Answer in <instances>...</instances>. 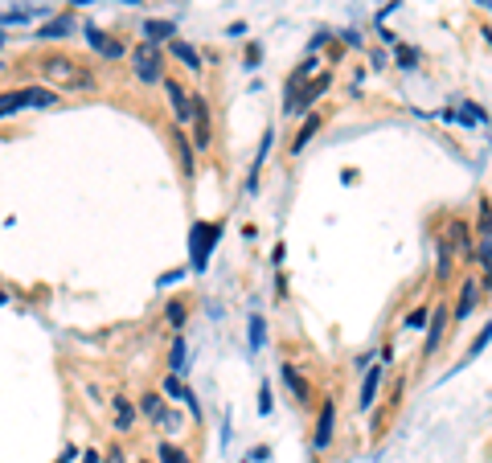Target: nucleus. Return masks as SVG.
I'll use <instances>...</instances> for the list:
<instances>
[{
  "mask_svg": "<svg viewBox=\"0 0 492 463\" xmlns=\"http://www.w3.org/2000/svg\"><path fill=\"white\" fill-rule=\"evenodd\" d=\"M41 78L49 83V90L53 86L58 90H95V74L82 66L78 58H70V53H49L41 62Z\"/></svg>",
  "mask_w": 492,
  "mask_h": 463,
  "instance_id": "obj_1",
  "label": "nucleus"
},
{
  "mask_svg": "<svg viewBox=\"0 0 492 463\" xmlns=\"http://www.w3.org/2000/svg\"><path fill=\"white\" fill-rule=\"evenodd\" d=\"M328 86H332V70H320V74H316V83H304L292 99L283 103V111H287V115H308L312 103H320V95H324Z\"/></svg>",
  "mask_w": 492,
  "mask_h": 463,
  "instance_id": "obj_2",
  "label": "nucleus"
},
{
  "mask_svg": "<svg viewBox=\"0 0 492 463\" xmlns=\"http://www.w3.org/2000/svg\"><path fill=\"white\" fill-rule=\"evenodd\" d=\"M337 439V402L332 397H320V410H316V422H312V451L320 455L328 451Z\"/></svg>",
  "mask_w": 492,
  "mask_h": 463,
  "instance_id": "obj_3",
  "label": "nucleus"
},
{
  "mask_svg": "<svg viewBox=\"0 0 492 463\" xmlns=\"http://www.w3.org/2000/svg\"><path fill=\"white\" fill-rule=\"evenodd\" d=\"M447 324H451V303L443 299V303H435L431 308V320H426V336H423V361H431L435 353H439L443 345V336H447Z\"/></svg>",
  "mask_w": 492,
  "mask_h": 463,
  "instance_id": "obj_4",
  "label": "nucleus"
},
{
  "mask_svg": "<svg viewBox=\"0 0 492 463\" xmlns=\"http://www.w3.org/2000/svg\"><path fill=\"white\" fill-rule=\"evenodd\" d=\"M131 70H135V78L140 83H164V62H160V53H156V46H140V50L131 53Z\"/></svg>",
  "mask_w": 492,
  "mask_h": 463,
  "instance_id": "obj_5",
  "label": "nucleus"
},
{
  "mask_svg": "<svg viewBox=\"0 0 492 463\" xmlns=\"http://www.w3.org/2000/svg\"><path fill=\"white\" fill-rule=\"evenodd\" d=\"M217 234H222V222H197L193 226V271H205V259H210V246L217 242Z\"/></svg>",
  "mask_w": 492,
  "mask_h": 463,
  "instance_id": "obj_6",
  "label": "nucleus"
},
{
  "mask_svg": "<svg viewBox=\"0 0 492 463\" xmlns=\"http://www.w3.org/2000/svg\"><path fill=\"white\" fill-rule=\"evenodd\" d=\"M213 144V123H210V99L193 95V152H205Z\"/></svg>",
  "mask_w": 492,
  "mask_h": 463,
  "instance_id": "obj_7",
  "label": "nucleus"
},
{
  "mask_svg": "<svg viewBox=\"0 0 492 463\" xmlns=\"http://www.w3.org/2000/svg\"><path fill=\"white\" fill-rule=\"evenodd\" d=\"M443 238L451 242V250H456V254H463V259L472 263V250H476V234H472V226H468L463 217H451V222H447V230H443Z\"/></svg>",
  "mask_w": 492,
  "mask_h": 463,
  "instance_id": "obj_8",
  "label": "nucleus"
},
{
  "mask_svg": "<svg viewBox=\"0 0 492 463\" xmlns=\"http://www.w3.org/2000/svg\"><path fill=\"white\" fill-rule=\"evenodd\" d=\"M164 90H168V103H173V115H177V128L193 123V95L177 83V78H164Z\"/></svg>",
  "mask_w": 492,
  "mask_h": 463,
  "instance_id": "obj_9",
  "label": "nucleus"
},
{
  "mask_svg": "<svg viewBox=\"0 0 492 463\" xmlns=\"http://www.w3.org/2000/svg\"><path fill=\"white\" fill-rule=\"evenodd\" d=\"M480 283H476V275H468L463 279V287H459V296H456V308H451V324H463L468 316H472V308L480 303Z\"/></svg>",
  "mask_w": 492,
  "mask_h": 463,
  "instance_id": "obj_10",
  "label": "nucleus"
},
{
  "mask_svg": "<svg viewBox=\"0 0 492 463\" xmlns=\"http://www.w3.org/2000/svg\"><path fill=\"white\" fill-rule=\"evenodd\" d=\"M86 46H91L95 53H103L107 62L123 58V41H119V37H111V33H103L98 25H86Z\"/></svg>",
  "mask_w": 492,
  "mask_h": 463,
  "instance_id": "obj_11",
  "label": "nucleus"
},
{
  "mask_svg": "<svg viewBox=\"0 0 492 463\" xmlns=\"http://www.w3.org/2000/svg\"><path fill=\"white\" fill-rule=\"evenodd\" d=\"M381 378H386V365H369L365 378H361V397H357V410H374L377 390H381Z\"/></svg>",
  "mask_w": 492,
  "mask_h": 463,
  "instance_id": "obj_12",
  "label": "nucleus"
},
{
  "mask_svg": "<svg viewBox=\"0 0 492 463\" xmlns=\"http://www.w3.org/2000/svg\"><path fill=\"white\" fill-rule=\"evenodd\" d=\"M164 397H168V402H185V406H189V414L201 422V406H197L193 390L185 385V378H164Z\"/></svg>",
  "mask_w": 492,
  "mask_h": 463,
  "instance_id": "obj_13",
  "label": "nucleus"
},
{
  "mask_svg": "<svg viewBox=\"0 0 492 463\" xmlns=\"http://www.w3.org/2000/svg\"><path fill=\"white\" fill-rule=\"evenodd\" d=\"M279 378H283V385H287V390H292V397L295 402H299V406H312V385L304 378H299V373H295V365H279Z\"/></svg>",
  "mask_w": 492,
  "mask_h": 463,
  "instance_id": "obj_14",
  "label": "nucleus"
},
{
  "mask_svg": "<svg viewBox=\"0 0 492 463\" xmlns=\"http://www.w3.org/2000/svg\"><path fill=\"white\" fill-rule=\"evenodd\" d=\"M271 144H275V128H267V132H262L259 156H255V168H250V177H246V193H255V189H259V172H262V165H267V156H271Z\"/></svg>",
  "mask_w": 492,
  "mask_h": 463,
  "instance_id": "obj_15",
  "label": "nucleus"
},
{
  "mask_svg": "<svg viewBox=\"0 0 492 463\" xmlns=\"http://www.w3.org/2000/svg\"><path fill=\"white\" fill-rule=\"evenodd\" d=\"M168 50H173V58H177V62H185V70H193V74H205V70H201V53H197L193 46L185 41V37H173V41H168Z\"/></svg>",
  "mask_w": 492,
  "mask_h": 463,
  "instance_id": "obj_16",
  "label": "nucleus"
},
{
  "mask_svg": "<svg viewBox=\"0 0 492 463\" xmlns=\"http://www.w3.org/2000/svg\"><path fill=\"white\" fill-rule=\"evenodd\" d=\"M177 37V21H144V41L148 46H164Z\"/></svg>",
  "mask_w": 492,
  "mask_h": 463,
  "instance_id": "obj_17",
  "label": "nucleus"
},
{
  "mask_svg": "<svg viewBox=\"0 0 492 463\" xmlns=\"http://www.w3.org/2000/svg\"><path fill=\"white\" fill-rule=\"evenodd\" d=\"M451 263H456V250H451L447 238H439V242H435V279L439 283L451 279Z\"/></svg>",
  "mask_w": 492,
  "mask_h": 463,
  "instance_id": "obj_18",
  "label": "nucleus"
},
{
  "mask_svg": "<svg viewBox=\"0 0 492 463\" xmlns=\"http://www.w3.org/2000/svg\"><path fill=\"white\" fill-rule=\"evenodd\" d=\"M316 132H320V115H316V111H308V115H304V123H299V132H295V140H292V156H299V152L308 148V140Z\"/></svg>",
  "mask_w": 492,
  "mask_h": 463,
  "instance_id": "obj_19",
  "label": "nucleus"
},
{
  "mask_svg": "<svg viewBox=\"0 0 492 463\" xmlns=\"http://www.w3.org/2000/svg\"><path fill=\"white\" fill-rule=\"evenodd\" d=\"M25 107H29V95H25V86H21V90H4V95H0V119L16 115V111H25Z\"/></svg>",
  "mask_w": 492,
  "mask_h": 463,
  "instance_id": "obj_20",
  "label": "nucleus"
},
{
  "mask_svg": "<svg viewBox=\"0 0 492 463\" xmlns=\"http://www.w3.org/2000/svg\"><path fill=\"white\" fill-rule=\"evenodd\" d=\"M168 369H173V378H185V369H189V345H185V336H177V340H173Z\"/></svg>",
  "mask_w": 492,
  "mask_h": 463,
  "instance_id": "obj_21",
  "label": "nucleus"
},
{
  "mask_svg": "<svg viewBox=\"0 0 492 463\" xmlns=\"http://www.w3.org/2000/svg\"><path fill=\"white\" fill-rule=\"evenodd\" d=\"M173 135H177V152H180V172H185V177H197V165H193V140L180 132V128H177Z\"/></svg>",
  "mask_w": 492,
  "mask_h": 463,
  "instance_id": "obj_22",
  "label": "nucleus"
},
{
  "mask_svg": "<svg viewBox=\"0 0 492 463\" xmlns=\"http://www.w3.org/2000/svg\"><path fill=\"white\" fill-rule=\"evenodd\" d=\"M74 29H78V21H74V17H53V21H49V25H46V29H41L37 37H41V41H58V37L74 33Z\"/></svg>",
  "mask_w": 492,
  "mask_h": 463,
  "instance_id": "obj_23",
  "label": "nucleus"
},
{
  "mask_svg": "<svg viewBox=\"0 0 492 463\" xmlns=\"http://www.w3.org/2000/svg\"><path fill=\"white\" fill-rule=\"evenodd\" d=\"M135 410L144 414L148 422H160V414L168 410V406H164V394H144V397H140V406H135Z\"/></svg>",
  "mask_w": 492,
  "mask_h": 463,
  "instance_id": "obj_24",
  "label": "nucleus"
},
{
  "mask_svg": "<svg viewBox=\"0 0 492 463\" xmlns=\"http://www.w3.org/2000/svg\"><path fill=\"white\" fill-rule=\"evenodd\" d=\"M135 406H131L128 397H115V430H131L135 427Z\"/></svg>",
  "mask_w": 492,
  "mask_h": 463,
  "instance_id": "obj_25",
  "label": "nucleus"
},
{
  "mask_svg": "<svg viewBox=\"0 0 492 463\" xmlns=\"http://www.w3.org/2000/svg\"><path fill=\"white\" fill-rule=\"evenodd\" d=\"M488 345H492V324H484V328H480V336H476L472 345H468V353H463L459 369H463V365H472V361H476V357H480V353H484Z\"/></svg>",
  "mask_w": 492,
  "mask_h": 463,
  "instance_id": "obj_26",
  "label": "nucleus"
},
{
  "mask_svg": "<svg viewBox=\"0 0 492 463\" xmlns=\"http://www.w3.org/2000/svg\"><path fill=\"white\" fill-rule=\"evenodd\" d=\"M459 107H463V111H456V115H459V123H463V128H476V123H488V111H484V107H476L472 99H463Z\"/></svg>",
  "mask_w": 492,
  "mask_h": 463,
  "instance_id": "obj_27",
  "label": "nucleus"
},
{
  "mask_svg": "<svg viewBox=\"0 0 492 463\" xmlns=\"http://www.w3.org/2000/svg\"><path fill=\"white\" fill-rule=\"evenodd\" d=\"M25 95H29V107H37V111H46V107L58 103V95L49 86H25Z\"/></svg>",
  "mask_w": 492,
  "mask_h": 463,
  "instance_id": "obj_28",
  "label": "nucleus"
},
{
  "mask_svg": "<svg viewBox=\"0 0 492 463\" xmlns=\"http://www.w3.org/2000/svg\"><path fill=\"white\" fill-rule=\"evenodd\" d=\"M156 459H160V463H193V455H189V451H180L177 443H160V447H156Z\"/></svg>",
  "mask_w": 492,
  "mask_h": 463,
  "instance_id": "obj_29",
  "label": "nucleus"
},
{
  "mask_svg": "<svg viewBox=\"0 0 492 463\" xmlns=\"http://www.w3.org/2000/svg\"><path fill=\"white\" fill-rule=\"evenodd\" d=\"M164 316H168V324H173V328H185V320H189V303H185V299H168Z\"/></svg>",
  "mask_w": 492,
  "mask_h": 463,
  "instance_id": "obj_30",
  "label": "nucleus"
},
{
  "mask_svg": "<svg viewBox=\"0 0 492 463\" xmlns=\"http://www.w3.org/2000/svg\"><path fill=\"white\" fill-rule=\"evenodd\" d=\"M262 345H267V324H262V316L255 312L250 316V353H259Z\"/></svg>",
  "mask_w": 492,
  "mask_h": 463,
  "instance_id": "obj_31",
  "label": "nucleus"
},
{
  "mask_svg": "<svg viewBox=\"0 0 492 463\" xmlns=\"http://www.w3.org/2000/svg\"><path fill=\"white\" fill-rule=\"evenodd\" d=\"M472 263H480V266H484V271H492V238H476Z\"/></svg>",
  "mask_w": 492,
  "mask_h": 463,
  "instance_id": "obj_32",
  "label": "nucleus"
},
{
  "mask_svg": "<svg viewBox=\"0 0 492 463\" xmlns=\"http://www.w3.org/2000/svg\"><path fill=\"white\" fill-rule=\"evenodd\" d=\"M394 62H398L402 70H414V66H419V50H410V46H398V50H394Z\"/></svg>",
  "mask_w": 492,
  "mask_h": 463,
  "instance_id": "obj_33",
  "label": "nucleus"
},
{
  "mask_svg": "<svg viewBox=\"0 0 492 463\" xmlns=\"http://www.w3.org/2000/svg\"><path fill=\"white\" fill-rule=\"evenodd\" d=\"M156 427H160V430H168V435H177V430L185 427V418H180L177 410H164V414H160V422H156Z\"/></svg>",
  "mask_w": 492,
  "mask_h": 463,
  "instance_id": "obj_34",
  "label": "nucleus"
},
{
  "mask_svg": "<svg viewBox=\"0 0 492 463\" xmlns=\"http://www.w3.org/2000/svg\"><path fill=\"white\" fill-rule=\"evenodd\" d=\"M426 320H431V312H426V308H414V312L406 316V328L423 332V328H426Z\"/></svg>",
  "mask_w": 492,
  "mask_h": 463,
  "instance_id": "obj_35",
  "label": "nucleus"
},
{
  "mask_svg": "<svg viewBox=\"0 0 492 463\" xmlns=\"http://www.w3.org/2000/svg\"><path fill=\"white\" fill-rule=\"evenodd\" d=\"M271 406H275V402H271V385L262 381L259 385V414H271Z\"/></svg>",
  "mask_w": 492,
  "mask_h": 463,
  "instance_id": "obj_36",
  "label": "nucleus"
},
{
  "mask_svg": "<svg viewBox=\"0 0 492 463\" xmlns=\"http://www.w3.org/2000/svg\"><path fill=\"white\" fill-rule=\"evenodd\" d=\"M369 66H374V70H386V66H390V58H386V53H369Z\"/></svg>",
  "mask_w": 492,
  "mask_h": 463,
  "instance_id": "obj_37",
  "label": "nucleus"
},
{
  "mask_svg": "<svg viewBox=\"0 0 492 463\" xmlns=\"http://www.w3.org/2000/svg\"><path fill=\"white\" fill-rule=\"evenodd\" d=\"M324 46H328V33H316V37H312V41H308V53L324 50Z\"/></svg>",
  "mask_w": 492,
  "mask_h": 463,
  "instance_id": "obj_38",
  "label": "nucleus"
},
{
  "mask_svg": "<svg viewBox=\"0 0 492 463\" xmlns=\"http://www.w3.org/2000/svg\"><path fill=\"white\" fill-rule=\"evenodd\" d=\"M103 463H128V459H123V451H119V447H111V451L103 455Z\"/></svg>",
  "mask_w": 492,
  "mask_h": 463,
  "instance_id": "obj_39",
  "label": "nucleus"
},
{
  "mask_svg": "<svg viewBox=\"0 0 492 463\" xmlns=\"http://www.w3.org/2000/svg\"><path fill=\"white\" fill-rule=\"evenodd\" d=\"M344 46H361V33H357V29H344Z\"/></svg>",
  "mask_w": 492,
  "mask_h": 463,
  "instance_id": "obj_40",
  "label": "nucleus"
},
{
  "mask_svg": "<svg viewBox=\"0 0 492 463\" xmlns=\"http://www.w3.org/2000/svg\"><path fill=\"white\" fill-rule=\"evenodd\" d=\"M267 455H271V447H255V451H250L246 459H255V463H259V459H267Z\"/></svg>",
  "mask_w": 492,
  "mask_h": 463,
  "instance_id": "obj_41",
  "label": "nucleus"
},
{
  "mask_svg": "<svg viewBox=\"0 0 492 463\" xmlns=\"http://www.w3.org/2000/svg\"><path fill=\"white\" fill-rule=\"evenodd\" d=\"M480 291H492V271H484V279H480Z\"/></svg>",
  "mask_w": 492,
  "mask_h": 463,
  "instance_id": "obj_42",
  "label": "nucleus"
},
{
  "mask_svg": "<svg viewBox=\"0 0 492 463\" xmlns=\"http://www.w3.org/2000/svg\"><path fill=\"white\" fill-rule=\"evenodd\" d=\"M74 455H78V451H74V447H66V451H62V459H58V463H70Z\"/></svg>",
  "mask_w": 492,
  "mask_h": 463,
  "instance_id": "obj_43",
  "label": "nucleus"
},
{
  "mask_svg": "<svg viewBox=\"0 0 492 463\" xmlns=\"http://www.w3.org/2000/svg\"><path fill=\"white\" fill-rule=\"evenodd\" d=\"M82 463H103V459H98V451H86V455H82Z\"/></svg>",
  "mask_w": 492,
  "mask_h": 463,
  "instance_id": "obj_44",
  "label": "nucleus"
},
{
  "mask_svg": "<svg viewBox=\"0 0 492 463\" xmlns=\"http://www.w3.org/2000/svg\"><path fill=\"white\" fill-rule=\"evenodd\" d=\"M476 4H484V9H488V13H492V0H476Z\"/></svg>",
  "mask_w": 492,
  "mask_h": 463,
  "instance_id": "obj_45",
  "label": "nucleus"
},
{
  "mask_svg": "<svg viewBox=\"0 0 492 463\" xmlns=\"http://www.w3.org/2000/svg\"><path fill=\"white\" fill-rule=\"evenodd\" d=\"M0 46H4V33H0Z\"/></svg>",
  "mask_w": 492,
  "mask_h": 463,
  "instance_id": "obj_46",
  "label": "nucleus"
},
{
  "mask_svg": "<svg viewBox=\"0 0 492 463\" xmlns=\"http://www.w3.org/2000/svg\"><path fill=\"white\" fill-rule=\"evenodd\" d=\"M0 303H4V291H0Z\"/></svg>",
  "mask_w": 492,
  "mask_h": 463,
  "instance_id": "obj_47",
  "label": "nucleus"
},
{
  "mask_svg": "<svg viewBox=\"0 0 492 463\" xmlns=\"http://www.w3.org/2000/svg\"><path fill=\"white\" fill-rule=\"evenodd\" d=\"M144 463H148V459H144Z\"/></svg>",
  "mask_w": 492,
  "mask_h": 463,
  "instance_id": "obj_48",
  "label": "nucleus"
}]
</instances>
